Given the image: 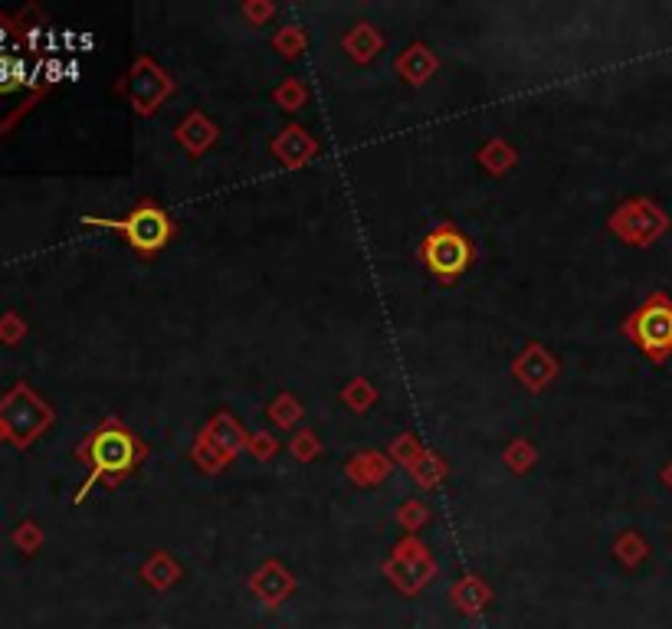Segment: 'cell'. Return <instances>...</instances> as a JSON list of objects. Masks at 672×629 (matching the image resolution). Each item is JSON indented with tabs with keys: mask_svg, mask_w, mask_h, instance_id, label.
<instances>
[{
	"mask_svg": "<svg viewBox=\"0 0 672 629\" xmlns=\"http://www.w3.org/2000/svg\"><path fill=\"white\" fill-rule=\"evenodd\" d=\"M420 253H423V263H427L440 279H456L459 272L469 266V259H473V246H469V240L459 230L443 227L427 236V243L420 246Z\"/></svg>",
	"mask_w": 672,
	"mask_h": 629,
	"instance_id": "cell-5",
	"label": "cell"
},
{
	"mask_svg": "<svg viewBox=\"0 0 672 629\" xmlns=\"http://www.w3.org/2000/svg\"><path fill=\"white\" fill-rule=\"evenodd\" d=\"M135 439L132 433H125L119 423H105L102 430L96 433L82 449V459L92 466V479L89 485L96 482L99 476H125L128 469L135 466ZM86 485V489H89ZM82 489V492H86Z\"/></svg>",
	"mask_w": 672,
	"mask_h": 629,
	"instance_id": "cell-2",
	"label": "cell"
},
{
	"mask_svg": "<svg viewBox=\"0 0 672 629\" xmlns=\"http://www.w3.org/2000/svg\"><path fill=\"white\" fill-rule=\"evenodd\" d=\"M613 230L627 243L650 246L669 230V217L653 200H630V204H623L617 217H613Z\"/></svg>",
	"mask_w": 672,
	"mask_h": 629,
	"instance_id": "cell-6",
	"label": "cell"
},
{
	"mask_svg": "<svg viewBox=\"0 0 672 629\" xmlns=\"http://www.w3.org/2000/svg\"><path fill=\"white\" fill-rule=\"evenodd\" d=\"M23 86H27V69L17 56L0 53V99L20 96Z\"/></svg>",
	"mask_w": 672,
	"mask_h": 629,
	"instance_id": "cell-7",
	"label": "cell"
},
{
	"mask_svg": "<svg viewBox=\"0 0 672 629\" xmlns=\"http://www.w3.org/2000/svg\"><path fill=\"white\" fill-rule=\"evenodd\" d=\"M0 433H4V426H0Z\"/></svg>",
	"mask_w": 672,
	"mask_h": 629,
	"instance_id": "cell-9",
	"label": "cell"
},
{
	"mask_svg": "<svg viewBox=\"0 0 672 629\" xmlns=\"http://www.w3.org/2000/svg\"><path fill=\"white\" fill-rule=\"evenodd\" d=\"M623 331L653 364H666L672 354V299L656 292L627 318Z\"/></svg>",
	"mask_w": 672,
	"mask_h": 629,
	"instance_id": "cell-1",
	"label": "cell"
},
{
	"mask_svg": "<svg viewBox=\"0 0 672 629\" xmlns=\"http://www.w3.org/2000/svg\"><path fill=\"white\" fill-rule=\"evenodd\" d=\"M86 223L92 227H105V230H119L125 233V240L132 243L141 253H155L164 243H168L171 236V223L164 217V210L155 207V204H141L138 210L128 213V220H96L89 217Z\"/></svg>",
	"mask_w": 672,
	"mask_h": 629,
	"instance_id": "cell-4",
	"label": "cell"
},
{
	"mask_svg": "<svg viewBox=\"0 0 672 629\" xmlns=\"http://www.w3.org/2000/svg\"><path fill=\"white\" fill-rule=\"evenodd\" d=\"M663 479H666V485H669V489H672V466H669V469L663 472Z\"/></svg>",
	"mask_w": 672,
	"mask_h": 629,
	"instance_id": "cell-8",
	"label": "cell"
},
{
	"mask_svg": "<svg viewBox=\"0 0 672 629\" xmlns=\"http://www.w3.org/2000/svg\"><path fill=\"white\" fill-rule=\"evenodd\" d=\"M46 423H50V410L43 407L30 387L20 384L0 400V426L17 446H27L33 436L46 430Z\"/></svg>",
	"mask_w": 672,
	"mask_h": 629,
	"instance_id": "cell-3",
	"label": "cell"
}]
</instances>
